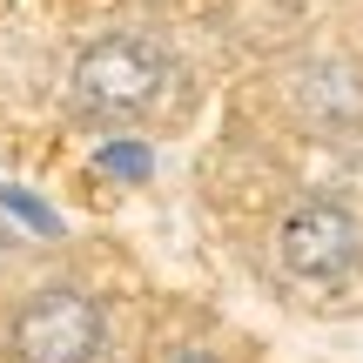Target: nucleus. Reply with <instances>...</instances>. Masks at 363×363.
Segmentation results:
<instances>
[{"mask_svg": "<svg viewBox=\"0 0 363 363\" xmlns=\"http://www.w3.org/2000/svg\"><path fill=\"white\" fill-rule=\"evenodd\" d=\"M175 88H182V54L169 34H155V27H108L67 67V115L81 128L128 135V128H148V121L169 115Z\"/></svg>", "mask_w": 363, "mask_h": 363, "instance_id": "1", "label": "nucleus"}, {"mask_svg": "<svg viewBox=\"0 0 363 363\" xmlns=\"http://www.w3.org/2000/svg\"><path fill=\"white\" fill-rule=\"evenodd\" d=\"M269 269L303 303H350L363 289V208L343 189H296L269 216Z\"/></svg>", "mask_w": 363, "mask_h": 363, "instance_id": "2", "label": "nucleus"}, {"mask_svg": "<svg viewBox=\"0 0 363 363\" xmlns=\"http://www.w3.org/2000/svg\"><path fill=\"white\" fill-rule=\"evenodd\" d=\"M115 303L74 269L34 276L0 310V363H115Z\"/></svg>", "mask_w": 363, "mask_h": 363, "instance_id": "3", "label": "nucleus"}, {"mask_svg": "<svg viewBox=\"0 0 363 363\" xmlns=\"http://www.w3.org/2000/svg\"><path fill=\"white\" fill-rule=\"evenodd\" d=\"M283 108L316 142H363V54L303 48L283 61Z\"/></svg>", "mask_w": 363, "mask_h": 363, "instance_id": "4", "label": "nucleus"}, {"mask_svg": "<svg viewBox=\"0 0 363 363\" xmlns=\"http://www.w3.org/2000/svg\"><path fill=\"white\" fill-rule=\"evenodd\" d=\"M142 363H242V350L216 323H169V330L148 337Z\"/></svg>", "mask_w": 363, "mask_h": 363, "instance_id": "5", "label": "nucleus"}]
</instances>
